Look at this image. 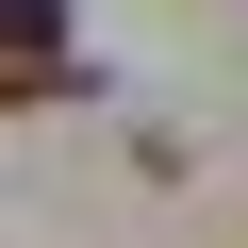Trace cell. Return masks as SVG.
Instances as JSON below:
<instances>
[{"label":"cell","instance_id":"6da1fadb","mask_svg":"<svg viewBox=\"0 0 248 248\" xmlns=\"http://www.w3.org/2000/svg\"><path fill=\"white\" fill-rule=\"evenodd\" d=\"M66 99V0H17V116Z\"/></svg>","mask_w":248,"mask_h":248}]
</instances>
